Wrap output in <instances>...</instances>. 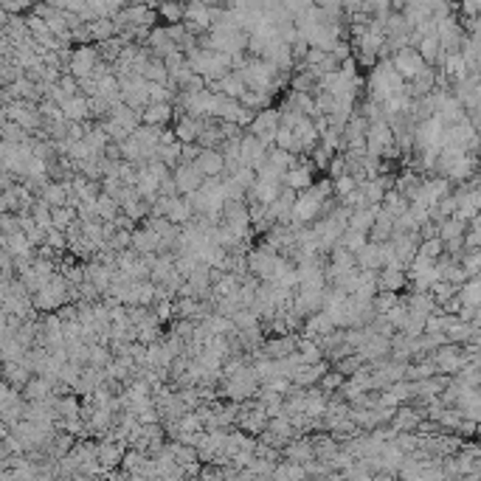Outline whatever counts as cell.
<instances>
[{
    "label": "cell",
    "mask_w": 481,
    "mask_h": 481,
    "mask_svg": "<svg viewBox=\"0 0 481 481\" xmlns=\"http://www.w3.org/2000/svg\"><path fill=\"white\" fill-rule=\"evenodd\" d=\"M3 383H9L12 388H17V391H23L26 386H29V380L34 377L23 363H3Z\"/></svg>",
    "instance_id": "obj_24"
},
{
    "label": "cell",
    "mask_w": 481,
    "mask_h": 481,
    "mask_svg": "<svg viewBox=\"0 0 481 481\" xmlns=\"http://www.w3.org/2000/svg\"><path fill=\"white\" fill-rule=\"evenodd\" d=\"M200 155H203L200 144H183V164H194Z\"/></svg>",
    "instance_id": "obj_52"
},
{
    "label": "cell",
    "mask_w": 481,
    "mask_h": 481,
    "mask_svg": "<svg viewBox=\"0 0 481 481\" xmlns=\"http://www.w3.org/2000/svg\"><path fill=\"white\" fill-rule=\"evenodd\" d=\"M358 267H361V270H374V273H380V270L386 267V262H383V248L374 245V242H369V245L358 253Z\"/></svg>",
    "instance_id": "obj_23"
},
{
    "label": "cell",
    "mask_w": 481,
    "mask_h": 481,
    "mask_svg": "<svg viewBox=\"0 0 481 481\" xmlns=\"http://www.w3.org/2000/svg\"><path fill=\"white\" fill-rule=\"evenodd\" d=\"M62 113H65V118L68 121H77V124H85V121H93V113H90V99L88 96H74L71 102H68L65 107H62Z\"/></svg>",
    "instance_id": "obj_15"
},
{
    "label": "cell",
    "mask_w": 481,
    "mask_h": 481,
    "mask_svg": "<svg viewBox=\"0 0 481 481\" xmlns=\"http://www.w3.org/2000/svg\"><path fill=\"white\" fill-rule=\"evenodd\" d=\"M400 301H402L400 293H377V299H374V313H377V315H386V313H391Z\"/></svg>",
    "instance_id": "obj_42"
},
{
    "label": "cell",
    "mask_w": 481,
    "mask_h": 481,
    "mask_svg": "<svg viewBox=\"0 0 481 481\" xmlns=\"http://www.w3.org/2000/svg\"><path fill=\"white\" fill-rule=\"evenodd\" d=\"M144 79L147 82H155V85H169V68L164 59L152 56L150 65H147V71H144Z\"/></svg>",
    "instance_id": "obj_30"
},
{
    "label": "cell",
    "mask_w": 481,
    "mask_h": 481,
    "mask_svg": "<svg viewBox=\"0 0 481 481\" xmlns=\"http://www.w3.org/2000/svg\"><path fill=\"white\" fill-rule=\"evenodd\" d=\"M158 17L164 26H178L186 20V6L183 3H158Z\"/></svg>",
    "instance_id": "obj_31"
},
{
    "label": "cell",
    "mask_w": 481,
    "mask_h": 481,
    "mask_svg": "<svg viewBox=\"0 0 481 481\" xmlns=\"http://www.w3.org/2000/svg\"><path fill=\"white\" fill-rule=\"evenodd\" d=\"M155 315H158L161 324L172 321V318H175V301H161V304H155Z\"/></svg>",
    "instance_id": "obj_49"
},
{
    "label": "cell",
    "mask_w": 481,
    "mask_h": 481,
    "mask_svg": "<svg viewBox=\"0 0 481 481\" xmlns=\"http://www.w3.org/2000/svg\"><path fill=\"white\" fill-rule=\"evenodd\" d=\"M366 366H369V363H366V361H363L361 355H349V358H343V361H338V363H335L332 369H335V372H340L343 377H347V380H349V377H355L358 372H363Z\"/></svg>",
    "instance_id": "obj_34"
},
{
    "label": "cell",
    "mask_w": 481,
    "mask_h": 481,
    "mask_svg": "<svg viewBox=\"0 0 481 481\" xmlns=\"http://www.w3.org/2000/svg\"><path fill=\"white\" fill-rule=\"evenodd\" d=\"M405 285H408V273L405 270H380V276H377V287H380V293H400V290H405Z\"/></svg>",
    "instance_id": "obj_19"
},
{
    "label": "cell",
    "mask_w": 481,
    "mask_h": 481,
    "mask_svg": "<svg viewBox=\"0 0 481 481\" xmlns=\"http://www.w3.org/2000/svg\"><path fill=\"white\" fill-rule=\"evenodd\" d=\"M124 48H127V42H124L121 37H113V40H107V42H102V45H99V54H102V59H104V62L116 65V62L121 59Z\"/></svg>",
    "instance_id": "obj_35"
},
{
    "label": "cell",
    "mask_w": 481,
    "mask_h": 481,
    "mask_svg": "<svg viewBox=\"0 0 481 481\" xmlns=\"http://www.w3.org/2000/svg\"><path fill=\"white\" fill-rule=\"evenodd\" d=\"M59 88H62V90H68L71 96H79V93H82V90H79V79H77V77H71V74L59 79Z\"/></svg>",
    "instance_id": "obj_51"
},
{
    "label": "cell",
    "mask_w": 481,
    "mask_h": 481,
    "mask_svg": "<svg viewBox=\"0 0 481 481\" xmlns=\"http://www.w3.org/2000/svg\"><path fill=\"white\" fill-rule=\"evenodd\" d=\"M366 245H369V237H366V234H361V231H352V228H347V234L340 237V248H347V251H349V253H355V256H358V253H361Z\"/></svg>",
    "instance_id": "obj_36"
},
{
    "label": "cell",
    "mask_w": 481,
    "mask_h": 481,
    "mask_svg": "<svg viewBox=\"0 0 481 481\" xmlns=\"http://www.w3.org/2000/svg\"><path fill=\"white\" fill-rule=\"evenodd\" d=\"M386 318H388V324L394 326V332H405V326H408V321H411V310H408L405 301H400L391 313H386Z\"/></svg>",
    "instance_id": "obj_37"
},
{
    "label": "cell",
    "mask_w": 481,
    "mask_h": 481,
    "mask_svg": "<svg viewBox=\"0 0 481 481\" xmlns=\"http://www.w3.org/2000/svg\"><path fill=\"white\" fill-rule=\"evenodd\" d=\"M391 237H394V217L388 212H380V217L374 220V226L369 231V242L383 245V242H391Z\"/></svg>",
    "instance_id": "obj_21"
},
{
    "label": "cell",
    "mask_w": 481,
    "mask_h": 481,
    "mask_svg": "<svg viewBox=\"0 0 481 481\" xmlns=\"http://www.w3.org/2000/svg\"><path fill=\"white\" fill-rule=\"evenodd\" d=\"M459 299H462L464 307H473V310L481 307V273H478V276H473V279L459 290Z\"/></svg>",
    "instance_id": "obj_28"
},
{
    "label": "cell",
    "mask_w": 481,
    "mask_h": 481,
    "mask_svg": "<svg viewBox=\"0 0 481 481\" xmlns=\"http://www.w3.org/2000/svg\"><path fill=\"white\" fill-rule=\"evenodd\" d=\"M194 166L209 178H223L226 175V158H223V150H203V155L194 161Z\"/></svg>",
    "instance_id": "obj_12"
},
{
    "label": "cell",
    "mask_w": 481,
    "mask_h": 481,
    "mask_svg": "<svg viewBox=\"0 0 481 481\" xmlns=\"http://www.w3.org/2000/svg\"><path fill=\"white\" fill-rule=\"evenodd\" d=\"M102 127H104V132H107V139L113 141V144H124L127 139H129V129L127 127H121L118 121H113V118H107V121H102Z\"/></svg>",
    "instance_id": "obj_39"
},
{
    "label": "cell",
    "mask_w": 481,
    "mask_h": 481,
    "mask_svg": "<svg viewBox=\"0 0 481 481\" xmlns=\"http://www.w3.org/2000/svg\"><path fill=\"white\" fill-rule=\"evenodd\" d=\"M231 321H234L237 332H248V329H253V326H259V324H262V321H259V315H256L253 310H248V307H245V310H239V313H237Z\"/></svg>",
    "instance_id": "obj_41"
},
{
    "label": "cell",
    "mask_w": 481,
    "mask_h": 481,
    "mask_svg": "<svg viewBox=\"0 0 481 481\" xmlns=\"http://www.w3.org/2000/svg\"><path fill=\"white\" fill-rule=\"evenodd\" d=\"M45 245H51L56 253H68V234L54 228V231L48 234V242H45Z\"/></svg>",
    "instance_id": "obj_48"
},
{
    "label": "cell",
    "mask_w": 481,
    "mask_h": 481,
    "mask_svg": "<svg viewBox=\"0 0 481 481\" xmlns=\"http://www.w3.org/2000/svg\"><path fill=\"white\" fill-rule=\"evenodd\" d=\"M77 220H79V214H77V209H71V205H65V209H54V228L56 231H68Z\"/></svg>",
    "instance_id": "obj_38"
},
{
    "label": "cell",
    "mask_w": 481,
    "mask_h": 481,
    "mask_svg": "<svg viewBox=\"0 0 481 481\" xmlns=\"http://www.w3.org/2000/svg\"><path fill=\"white\" fill-rule=\"evenodd\" d=\"M380 212H383V205H369V209L352 212V217H349V228H352V231H361V234L369 237V231H372L374 220L380 217Z\"/></svg>",
    "instance_id": "obj_20"
},
{
    "label": "cell",
    "mask_w": 481,
    "mask_h": 481,
    "mask_svg": "<svg viewBox=\"0 0 481 481\" xmlns=\"http://www.w3.org/2000/svg\"><path fill=\"white\" fill-rule=\"evenodd\" d=\"M242 107L253 110V113H262V110H270V102H273V93H259V90H248L242 99Z\"/></svg>",
    "instance_id": "obj_32"
},
{
    "label": "cell",
    "mask_w": 481,
    "mask_h": 481,
    "mask_svg": "<svg viewBox=\"0 0 481 481\" xmlns=\"http://www.w3.org/2000/svg\"><path fill=\"white\" fill-rule=\"evenodd\" d=\"M144 124H150V127H172L175 124V104H150L144 110Z\"/></svg>",
    "instance_id": "obj_17"
},
{
    "label": "cell",
    "mask_w": 481,
    "mask_h": 481,
    "mask_svg": "<svg viewBox=\"0 0 481 481\" xmlns=\"http://www.w3.org/2000/svg\"><path fill=\"white\" fill-rule=\"evenodd\" d=\"M166 220H169L172 226H178V228L189 226V223L194 220L191 203H189L186 197H172V200H169V214H166Z\"/></svg>",
    "instance_id": "obj_16"
},
{
    "label": "cell",
    "mask_w": 481,
    "mask_h": 481,
    "mask_svg": "<svg viewBox=\"0 0 481 481\" xmlns=\"http://www.w3.org/2000/svg\"><path fill=\"white\" fill-rule=\"evenodd\" d=\"M175 183H178V194H180V197H191V194H197V191L203 189L205 175H203L194 164H180V166L175 169Z\"/></svg>",
    "instance_id": "obj_6"
},
{
    "label": "cell",
    "mask_w": 481,
    "mask_h": 481,
    "mask_svg": "<svg viewBox=\"0 0 481 481\" xmlns=\"http://www.w3.org/2000/svg\"><path fill=\"white\" fill-rule=\"evenodd\" d=\"M420 253H423V256H428V259H434V262H439V259L445 256V242H442L439 237L425 239V242L420 245Z\"/></svg>",
    "instance_id": "obj_43"
},
{
    "label": "cell",
    "mask_w": 481,
    "mask_h": 481,
    "mask_svg": "<svg viewBox=\"0 0 481 481\" xmlns=\"http://www.w3.org/2000/svg\"><path fill=\"white\" fill-rule=\"evenodd\" d=\"M205 121H209V118H191V116H186L183 110L175 107V124L172 127H175L178 141L180 144H197V139L205 129Z\"/></svg>",
    "instance_id": "obj_5"
},
{
    "label": "cell",
    "mask_w": 481,
    "mask_h": 481,
    "mask_svg": "<svg viewBox=\"0 0 481 481\" xmlns=\"http://www.w3.org/2000/svg\"><path fill=\"white\" fill-rule=\"evenodd\" d=\"M279 127H282V110L279 107H270V110L256 113V118L248 127V132L256 135V139L265 147H276V132H279Z\"/></svg>",
    "instance_id": "obj_1"
},
{
    "label": "cell",
    "mask_w": 481,
    "mask_h": 481,
    "mask_svg": "<svg viewBox=\"0 0 481 481\" xmlns=\"http://www.w3.org/2000/svg\"><path fill=\"white\" fill-rule=\"evenodd\" d=\"M124 456H127V445L124 442H116V439H102L99 442V464L104 470L121 467L124 464Z\"/></svg>",
    "instance_id": "obj_11"
},
{
    "label": "cell",
    "mask_w": 481,
    "mask_h": 481,
    "mask_svg": "<svg viewBox=\"0 0 481 481\" xmlns=\"http://www.w3.org/2000/svg\"><path fill=\"white\" fill-rule=\"evenodd\" d=\"M132 251L139 253V256H147V253H164V242L161 237L147 228V226H139L132 231Z\"/></svg>",
    "instance_id": "obj_9"
},
{
    "label": "cell",
    "mask_w": 481,
    "mask_h": 481,
    "mask_svg": "<svg viewBox=\"0 0 481 481\" xmlns=\"http://www.w3.org/2000/svg\"><path fill=\"white\" fill-rule=\"evenodd\" d=\"M96 209H99V220H102V223H116V217L121 214V203H118L116 197H110V194L102 191Z\"/></svg>",
    "instance_id": "obj_29"
},
{
    "label": "cell",
    "mask_w": 481,
    "mask_h": 481,
    "mask_svg": "<svg viewBox=\"0 0 481 481\" xmlns=\"http://www.w3.org/2000/svg\"><path fill=\"white\" fill-rule=\"evenodd\" d=\"M459 290H462V287H456V285H450V282H439V285H434L431 296L436 299V307H442V304H448L450 299H456Z\"/></svg>",
    "instance_id": "obj_40"
},
{
    "label": "cell",
    "mask_w": 481,
    "mask_h": 481,
    "mask_svg": "<svg viewBox=\"0 0 481 481\" xmlns=\"http://www.w3.org/2000/svg\"><path fill=\"white\" fill-rule=\"evenodd\" d=\"M299 352H301V358H304L307 366H315V363H324L326 361L321 343L318 340H310V338H301V335H299Z\"/></svg>",
    "instance_id": "obj_26"
},
{
    "label": "cell",
    "mask_w": 481,
    "mask_h": 481,
    "mask_svg": "<svg viewBox=\"0 0 481 481\" xmlns=\"http://www.w3.org/2000/svg\"><path fill=\"white\" fill-rule=\"evenodd\" d=\"M347 155H335L332 158V164H329V169H326V175H329V180H338V178H343L347 175Z\"/></svg>",
    "instance_id": "obj_47"
},
{
    "label": "cell",
    "mask_w": 481,
    "mask_h": 481,
    "mask_svg": "<svg viewBox=\"0 0 481 481\" xmlns=\"http://www.w3.org/2000/svg\"><path fill=\"white\" fill-rule=\"evenodd\" d=\"M56 414H59V420H65V423L82 420V397H77V394L59 397V400H56Z\"/></svg>",
    "instance_id": "obj_22"
},
{
    "label": "cell",
    "mask_w": 481,
    "mask_h": 481,
    "mask_svg": "<svg viewBox=\"0 0 481 481\" xmlns=\"http://www.w3.org/2000/svg\"><path fill=\"white\" fill-rule=\"evenodd\" d=\"M329 372H332V363H329V361L315 363V366H301V369L293 372V383H296L299 388H315Z\"/></svg>",
    "instance_id": "obj_10"
},
{
    "label": "cell",
    "mask_w": 481,
    "mask_h": 481,
    "mask_svg": "<svg viewBox=\"0 0 481 481\" xmlns=\"http://www.w3.org/2000/svg\"><path fill=\"white\" fill-rule=\"evenodd\" d=\"M99 62H102L99 45H82V48H77L74 51V59H71V77H77L79 82L82 79H93Z\"/></svg>",
    "instance_id": "obj_2"
},
{
    "label": "cell",
    "mask_w": 481,
    "mask_h": 481,
    "mask_svg": "<svg viewBox=\"0 0 481 481\" xmlns=\"http://www.w3.org/2000/svg\"><path fill=\"white\" fill-rule=\"evenodd\" d=\"M343 383H347V377H343L340 372H335V369H332V372H329V374H326V377L318 383V388H321V391H326V394H338V391L343 388Z\"/></svg>",
    "instance_id": "obj_44"
},
{
    "label": "cell",
    "mask_w": 481,
    "mask_h": 481,
    "mask_svg": "<svg viewBox=\"0 0 481 481\" xmlns=\"http://www.w3.org/2000/svg\"><path fill=\"white\" fill-rule=\"evenodd\" d=\"M304 158H307V155L299 158V166H293V169L285 175V183H282L285 189H293V191H299V194L315 186V175H313L315 166H313L310 161H304Z\"/></svg>",
    "instance_id": "obj_7"
},
{
    "label": "cell",
    "mask_w": 481,
    "mask_h": 481,
    "mask_svg": "<svg viewBox=\"0 0 481 481\" xmlns=\"http://www.w3.org/2000/svg\"><path fill=\"white\" fill-rule=\"evenodd\" d=\"M267 152H270V147H265V144L256 139V135H251V132L242 135V141H239V161H242L245 169L259 172V169L267 164Z\"/></svg>",
    "instance_id": "obj_3"
},
{
    "label": "cell",
    "mask_w": 481,
    "mask_h": 481,
    "mask_svg": "<svg viewBox=\"0 0 481 481\" xmlns=\"http://www.w3.org/2000/svg\"><path fill=\"white\" fill-rule=\"evenodd\" d=\"M56 315L62 318V324H77L79 321V304H65Z\"/></svg>",
    "instance_id": "obj_50"
},
{
    "label": "cell",
    "mask_w": 481,
    "mask_h": 481,
    "mask_svg": "<svg viewBox=\"0 0 481 481\" xmlns=\"http://www.w3.org/2000/svg\"><path fill=\"white\" fill-rule=\"evenodd\" d=\"M391 62H394V71H397L405 82L417 79V77L425 71V68H428L417 48H402V51H397V54L391 56Z\"/></svg>",
    "instance_id": "obj_4"
},
{
    "label": "cell",
    "mask_w": 481,
    "mask_h": 481,
    "mask_svg": "<svg viewBox=\"0 0 481 481\" xmlns=\"http://www.w3.org/2000/svg\"><path fill=\"white\" fill-rule=\"evenodd\" d=\"M338 326L332 324V318L326 315V313H315V315H310L307 321H304V332H301V338H324V335H329V332H335Z\"/></svg>",
    "instance_id": "obj_18"
},
{
    "label": "cell",
    "mask_w": 481,
    "mask_h": 481,
    "mask_svg": "<svg viewBox=\"0 0 481 481\" xmlns=\"http://www.w3.org/2000/svg\"><path fill=\"white\" fill-rule=\"evenodd\" d=\"M164 129L166 127H150V124H141L132 135L139 139L147 150H161V139H164Z\"/></svg>",
    "instance_id": "obj_27"
},
{
    "label": "cell",
    "mask_w": 481,
    "mask_h": 481,
    "mask_svg": "<svg viewBox=\"0 0 481 481\" xmlns=\"http://www.w3.org/2000/svg\"><path fill=\"white\" fill-rule=\"evenodd\" d=\"M231 178H234V183H237V186H239L245 194H251V191H253V186H256V180H259V178H256V172H253V169H245V166H242L237 175H231Z\"/></svg>",
    "instance_id": "obj_45"
},
{
    "label": "cell",
    "mask_w": 481,
    "mask_h": 481,
    "mask_svg": "<svg viewBox=\"0 0 481 481\" xmlns=\"http://www.w3.org/2000/svg\"><path fill=\"white\" fill-rule=\"evenodd\" d=\"M332 186H335V197H338V200H343L347 194H352V191L358 189V183H355V178H352V175H343V178L332 180Z\"/></svg>",
    "instance_id": "obj_46"
},
{
    "label": "cell",
    "mask_w": 481,
    "mask_h": 481,
    "mask_svg": "<svg viewBox=\"0 0 481 481\" xmlns=\"http://www.w3.org/2000/svg\"><path fill=\"white\" fill-rule=\"evenodd\" d=\"M282 453H285L287 462H296V464L315 462V445H313V436H299V439H293Z\"/></svg>",
    "instance_id": "obj_14"
},
{
    "label": "cell",
    "mask_w": 481,
    "mask_h": 481,
    "mask_svg": "<svg viewBox=\"0 0 481 481\" xmlns=\"http://www.w3.org/2000/svg\"><path fill=\"white\" fill-rule=\"evenodd\" d=\"M273 478L276 481H304V478H310L307 475V470H304V464H296V462H279L276 464V470H273Z\"/></svg>",
    "instance_id": "obj_25"
},
{
    "label": "cell",
    "mask_w": 481,
    "mask_h": 481,
    "mask_svg": "<svg viewBox=\"0 0 481 481\" xmlns=\"http://www.w3.org/2000/svg\"><path fill=\"white\" fill-rule=\"evenodd\" d=\"M265 355L270 361H285L299 352V335H282V338H267L265 340Z\"/></svg>",
    "instance_id": "obj_8"
},
{
    "label": "cell",
    "mask_w": 481,
    "mask_h": 481,
    "mask_svg": "<svg viewBox=\"0 0 481 481\" xmlns=\"http://www.w3.org/2000/svg\"><path fill=\"white\" fill-rule=\"evenodd\" d=\"M205 88H209L212 93H223V96H228V99H242L245 93H248V85H245V79L239 77V74H228L226 79H220V82H209V85H205Z\"/></svg>",
    "instance_id": "obj_13"
},
{
    "label": "cell",
    "mask_w": 481,
    "mask_h": 481,
    "mask_svg": "<svg viewBox=\"0 0 481 481\" xmlns=\"http://www.w3.org/2000/svg\"><path fill=\"white\" fill-rule=\"evenodd\" d=\"M467 228H470V226H464V223H462V220H456V217L442 220V223H439V239H442V242L459 239V237H464V234H467Z\"/></svg>",
    "instance_id": "obj_33"
}]
</instances>
